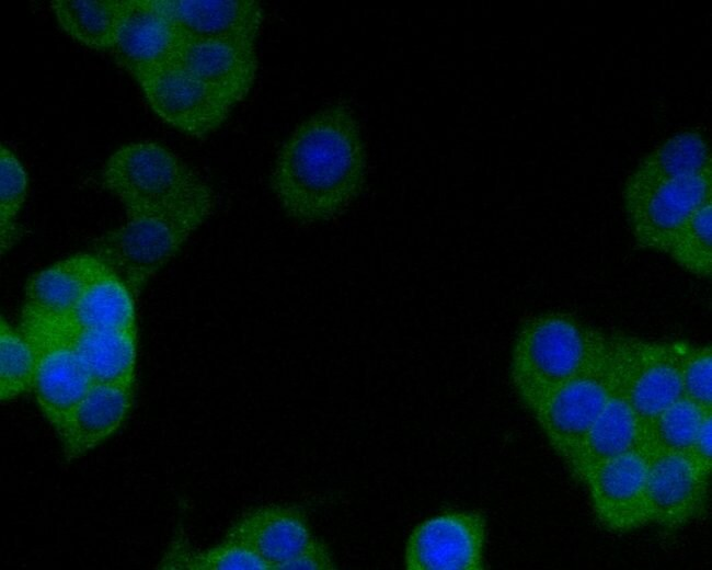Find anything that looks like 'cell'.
Returning a JSON list of instances; mask_svg holds the SVG:
<instances>
[{"label": "cell", "mask_w": 712, "mask_h": 570, "mask_svg": "<svg viewBox=\"0 0 712 570\" xmlns=\"http://www.w3.org/2000/svg\"><path fill=\"white\" fill-rule=\"evenodd\" d=\"M226 538L252 550L269 570H285L315 539L305 515L284 505H264L246 513L228 529Z\"/></svg>", "instance_id": "16"}, {"label": "cell", "mask_w": 712, "mask_h": 570, "mask_svg": "<svg viewBox=\"0 0 712 570\" xmlns=\"http://www.w3.org/2000/svg\"><path fill=\"white\" fill-rule=\"evenodd\" d=\"M647 424L613 388L575 455L566 463L581 479L593 468L627 455L646 452Z\"/></svg>", "instance_id": "19"}, {"label": "cell", "mask_w": 712, "mask_h": 570, "mask_svg": "<svg viewBox=\"0 0 712 570\" xmlns=\"http://www.w3.org/2000/svg\"><path fill=\"white\" fill-rule=\"evenodd\" d=\"M35 352L21 332L3 317L0 321V400L10 401L32 390Z\"/></svg>", "instance_id": "26"}, {"label": "cell", "mask_w": 712, "mask_h": 570, "mask_svg": "<svg viewBox=\"0 0 712 570\" xmlns=\"http://www.w3.org/2000/svg\"><path fill=\"white\" fill-rule=\"evenodd\" d=\"M711 411L681 396L647 423L646 453L688 455L704 417Z\"/></svg>", "instance_id": "24"}, {"label": "cell", "mask_w": 712, "mask_h": 570, "mask_svg": "<svg viewBox=\"0 0 712 570\" xmlns=\"http://www.w3.org/2000/svg\"><path fill=\"white\" fill-rule=\"evenodd\" d=\"M173 65L233 105L248 95L257 73L255 46L251 43L183 42Z\"/></svg>", "instance_id": "17"}, {"label": "cell", "mask_w": 712, "mask_h": 570, "mask_svg": "<svg viewBox=\"0 0 712 570\" xmlns=\"http://www.w3.org/2000/svg\"><path fill=\"white\" fill-rule=\"evenodd\" d=\"M646 475L647 453L638 451L608 460L581 479L593 512L606 529L627 533L650 523Z\"/></svg>", "instance_id": "10"}, {"label": "cell", "mask_w": 712, "mask_h": 570, "mask_svg": "<svg viewBox=\"0 0 712 570\" xmlns=\"http://www.w3.org/2000/svg\"><path fill=\"white\" fill-rule=\"evenodd\" d=\"M688 455L693 464L710 477L712 470V411L704 417Z\"/></svg>", "instance_id": "30"}, {"label": "cell", "mask_w": 712, "mask_h": 570, "mask_svg": "<svg viewBox=\"0 0 712 570\" xmlns=\"http://www.w3.org/2000/svg\"><path fill=\"white\" fill-rule=\"evenodd\" d=\"M682 395L712 410V351L709 345L680 343L679 358Z\"/></svg>", "instance_id": "29"}, {"label": "cell", "mask_w": 712, "mask_h": 570, "mask_svg": "<svg viewBox=\"0 0 712 570\" xmlns=\"http://www.w3.org/2000/svg\"><path fill=\"white\" fill-rule=\"evenodd\" d=\"M712 170L711 151L697 130H686L668 138L647 153L629 175L623 200L642 194L659 184Z\"/></svg>", "instance_id": "20"}, {"label": "cell", "mask_w": 712, "mask_h": 570, "mask_svg": "<svg viewBox=\"0 0 712 570\" xmlns=\"http://www.w3.org/2000/svg\"><path fill=\"white\" fill-rule=\"evenodd\" d=\"M709 478L679 453H647L646 497L650 523L682 527L703 511Z\"/></svg>", "instance_id": "13"}, {"label": "cell", "mask_w": 712, "mask_h": 570, "mask_svg": "<svg viewBox=\"0 0 712 570\" xmlns=\"http://www.w3.org/2000/svg\"><path fill=\"white\" fill-rule=\"evenodd\" d=\"M134 386L93 384L57 430L66 459L79 458L110 437L133 406Z\"/></svg>", "instance_id": "18"}, {"label": "cell", "mask_w": 712, "mask_h": 570, "mask_svg": "<svg viewBox=\"0 0 712 570\" xmlns=\"http://www.w3.org/2000/svg\"><path fill=\"white\" fill-rule=\"evenodd\" d=\"M161 568L190 570H269L267 563L245 546L225 538L202 551L183 545L174 546L165 556Z\"/></svg>", "instance_id": "27"}, {"label": "cell", "mask_w": 712, "mask_h": 570, "mask_svg": "<svg viewBox=\"0 0 712 570\" xmlns=\"http://www.w3.org/2000/svg\"><path fill=\"white\" fill-rule=\"evenodd\" d=\"M710 200L712 170L659 184L623 204L635 242L665 253L677 230Z\"/></svg>", "instance_id": "9"}, {"label": "cell", "mask_w": 712, "mask_h": 570, "mask_svg": "<svg viewBox=\"0 0 712 570\" xmlns=\"http://www.w3.org/2000/svg\"><path fill=\"white\" fill-rule=\"evenodd\" d=\"M101 266L94 254L81 253L39 271L26 284L23 309L48 318H68Z\"/></svg>", "instance_id": "21"}, {"label": "cell", "mask_w": 712, "mask_h": 570, "mask_svg": "<svg viewBox=\"0 0 712 570\" xmlns=\"http://www.w3.org/2000/svg\"><path fill=\"white\" fill-rule=\"evenodd\" d=\"M27 318L66 341L93 384L134 386L137 332L85 329L64 318L43 317L22 309Z\"/></svg>", "instance_id": "14"}, {"label": "cell", "mask_w": 712, "mask_h": 570, "mask_svg": "<svg viewBox=\"0 0 712 570\" xmlns=\"http://www.w3.org/2000/svg\"><path fill=\"white\" fill-rule=\"evenodd\" d=\"M334 562L328 547L318 538L296 560L286 566L285 570L310 569L331 570Z\"/></svg>", "instance_id": "31"}, {"label": "cell", "mask_w": 712, "mask_h": 570, "mask_svg": "<svg viewBox=\"0 0 712 570\" xmlns=\"http://www.w3.org/2000/svg\"><path fill=\"white\" fill-rule=\"evenodd\" d=\"M203 223L173 213L127 215L123 225L94 241L92 254L137 295Z\"/></svg>", "instance_id": "4"}, {"label": "cell", "mask_w": 712, "mask_h": 570, "mask_svg": "<svg viewBox=\"0 0 712 570\" xmlns=\"http://www.w3.org/2000/svg\"><path fill=\"white\" fill-rule=\"evenodd\" d=\"M64 319L85 329L137 332L134 294L103 263L85 286L71 315Z\"/></svg>", "instance_id": "22"}, {"label": "cell", "mask_w": 712, "mask_h": 570, "mask_svg": "<svg viewBox=\"0 0 712 570\" xmlns=\"http://www.w3.org/2000/svg\"><path fill=\"white\" fill-rule=\"evenodd\" d=\"M127 0H54L50 8L71 38L96 50H113Z\"/></svg>", "instance_id": "23"}, {"label": "cell", "mask_w": 712, "mask_h": 570, "mask_svg": "<svg viewBox=\"0 0 712 570\" xmlns=\"http://www.w3.org/2000/svg\"><path fill=\"white\" fill-rule=\"evenodd\" d=\"M139 86L149 106L162 121L193 137H204L220 127L233 106L175 65Z\"/></svg>", "instance_id": "11"}, {"label": "cell", "mask_w": 712, "mask_h": 570, "mask_svg": "<svg viewBox=\"0 0 712 570\" xmlns=\"http://www.w3.org/2000/svg\"><path fill=\"white\" fill-rule=\"evenodd\" d=\"M611 392L605 362L550 389L527 409L550 446L566 464L582 445Z\"/></svg>", "instance_id": "6"}, {"label": "cell", "mask_w": 712, "mask_h": 570, "mask_svg": "<svg viewBox=\"0 0 712 570\" xmlns=\"http://www.w3.org/2000/svg\"><path fill=\"white\" fill-rule=\"evenodd\" d=\"M20 330L36 357L32 390L57 431L93 385L70 345L43 326L21 317Z\"/></svg>", "instance_id": "8"}, {"label": "cell", "mask_w": 712, "mask_h": 570, "mask_svg": "<svg viewBox=\"0 0 712 570\" xmlns=\"http://www.w3.org/2000/svg\"><path fill=\"white\" fill-rule=\"evenodd\" d=\"M608 333L573 316L547 312L527 320L514 341L509 375L526 408L550 389L606 362Z\"/></svg>", "instance_id": "3"}, {"label": "cell", "mask_w": 712, "mask_h": 570, "mask_svg": "<svg viewBox=\"0 0 712 570\" xmlns=\"http://www.w3.org/2000/svg\"><path fill=\"white\" fill-rule=\"evenodd\" d=\"M182 43L159 0H127L112 53L116 64L139 84L173 65Z\"/></svg>", "instance_id": "12"}, {"label": "cell", "mask_w": 712, "mask_h": 570, "mask_svg": "<svg viewBox=\"0 0 712 570\" xmlns=\"http://www.w3.org/2000/svg\"><path fill=\"white\" fill-rule=\"evenodd\" d=\"M102 182L127 215L173 213L205 221L214 206L213 191L199 174L153 141L130 142L113 152Z\"/></svg>", "instance_id": "2"}, {"label": "cell", "mask_w": 712, "mask_h": 570, "mask_svg": "<svg viewBox=\"0 0 712 570\" xmlns=\"http://www.w3.org/2000/svg\"><path fill=\"white\" fill-rule=\"evenodd\" d=\"M486 520L479 511L455 510L418 523L407 537V570L485 568Z\"/></svg>", "instance_id": "7"}, {"label": "cell", "mask_w": 712, "mask_h": 570, "mask_svg": "<svg viewBox=\"0 0 712 570\" xmlns=\"http://www.w3.org/2000/svg\"><path fill=\"white\" fill-rule=\"evenodd\" d=\"M183 42L254 44L262 5L254 0H159Z\"/></svg>", "instance_id": "15"}, {"label": "cell", "mask_w": 712, "mask_h": 570, "mask_svg": "<svg viewBox=\"0 0 712 570\" xmlns=\"http://www.w3.org/2000/svg\"><path fill=\"white\" fill-rule=\"evenodd\" d=\"M27 174L14 152L0 146V244L8 251L20 236L16 218L26 198Z\"/></svg>", "instance_id": "28"}, {"label": "cell", "mask_w": 712, "mask_h": 570, "mask_svg": "<svg viewBox=\"0 0 712 570\" xmlns=\"http://www.w3.org/2000/svg\"><path fill=\"white\" fill-rule=\"evenodd\" d=\"M665 253L694 276H711L712 200L700 206L677 230Z\"/></svg>", "instance_id": "25"}, {"label": "cell", "mask_w": 712, "mask_h": 570, "mask_svg": "<svg viewBox=\"0 0 712 570\" xmlns=\"http://www.w3.org/2000/svg\"><path fill=\"white\" fill-rule=\"evenodd\" d=\"M367 156L358 122L335 103L301 122L278 150L271 186L285 214L300 224L340 216L360 194Z\"/></svg>", "instance_id": "1"}, {"label": "cell", "mask_w": 712, "mask_h": 570, "mask_svg": "<svg viewBox=\"0 0 712 570\" xmlns=\"http://www.w3.org/2000/svg\"><path fill=\"white\" fill-rule=\"evenodd\" d=\"M680 343L608 334L606 363L612 388L646 424L684 396Z\"/></svg>", "instance_id": "5"}]
</instances>
